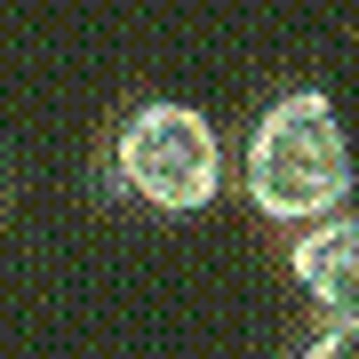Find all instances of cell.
<instances>
[{
    "instance_id": "obj_1",
    "label": "cell",
    "mask_w": 359,
    "mask_h": 359,
    "mask_svg": "<svg viewBox=\"0 0 359 359\" xmlns=\"http://www.w3.org/2000/svg\"><path fill=\"white\" fill-rule=\"evenodd\" d=\"M351 200V136L320 88H287L248 128V208L287 231L335 216Z\"/></svg>"
},
{
    "instance_id": "obj_2",
    "label": "cell",
    "mask_w": 359,
    "mask_h": 359,
    "mask_svg": "<svg viewBox=\"0 0 359 359\" xmlns=\"http://www.w3.org/2000/svg\"><path fill=\"white\" fill-rule=\"evenodd\" d=\"M112 184L128 192L136 208H152V216H208V208L224 200V136L208 128V112L176 96H144L128 120H120L112 152Z\"/></svg>"
},
{
    "instance_id": "obj_3",
    "label": "cell",
    "mask_w": 359,
    "mask_h": 359,
    "mask_svg": "<svg viewBox=\"0 0 359 359\" xmlns=\"http://www.w3.org/2000/svg\"><path fill=\"white\" fill-rule=\"evenodd\" d=\"M287 271L327 320H359V216H320L287 240Z\"/></svg>"
},
{
    "instance_id": "obj_4",
    "label": "cell",
    "mask_w": 359,
    "mask_h": 359,
    "mask_svg": "<svg viewBox=\"0 0 359 359\" xmlns=\"http://www.w3.org/2000/svg\"><path fill=\"white\" fill-rule=\"evenodd\" d=\"M295 359H359V320H327Z\"/></svg>"
}]
</instances>
